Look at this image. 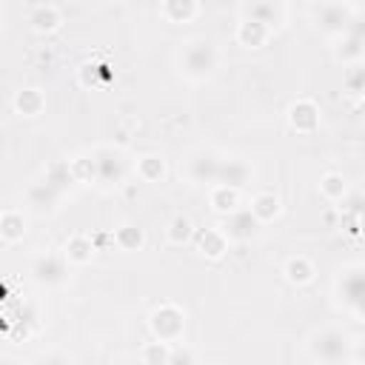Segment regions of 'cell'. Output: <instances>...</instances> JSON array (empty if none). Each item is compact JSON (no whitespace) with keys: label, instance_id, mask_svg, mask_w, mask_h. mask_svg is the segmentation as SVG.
Instances as JSON below:
<instances>
[{"label":"cell","instance_id":"6da1fadb","mask_svg":"<svg viewBox=\"0 0 365 365\" xmlns=\"http://www.w3.org/2000/svg\"><path fill=\"white\" fill-rule=\"evenodd\" d=\"M217 63V54H214V46L208 40H191L185 48H182V68L188 77H208L211 68Z\"/></svg>","mask_w":365,"mask_h":365},{"label":"cell","instance_id":"7a4b0ae2","mask_svg":"<svg viewBox=\"0 0 365 365\" xmlns=\"http://www.w3.org/2000/svg\"><path fill=\"white\" fill-rule=\"evenodd\" d=\"M339 299L365 319V268H351L339 279Z\"/></svg>","mask_w":365,"mask_h":365},{"label":"cell","instance_id":"3957f363","mask_svg":"<svg viewBox=\"0 0 365 365\" xmlns=\"http://www.w3.org/2000/svg\"><path fill=\"white\" fill-rule=\"evenodd\" d=\"M345 351H348V336L336 328H328V331L317 334L314 342H311V354L322 362H336V359L345 356Z\"/></svg>","mask_w":365,"mask_h":365},{"label":"cell","instance_id":"277c9868","mask_svg":"<svg viewBox=\"0 0 365 365\" xmlns=\"http://www.w3.org/2000/svg\"><path fill=\"white\" fill-rule=\"evenodd\" d=\"M351 17H354V11L348 6H342V3H328V6H322L317 11V20H319V26L325 31H345Z\"/></svg>","mask_w":365,"mask_h":365},{"label":"cell","instance_id":"5b68a950","mask_svg":"<svg viewBox=\"0 0 365 365\" xmlns=\"http://www.w3.org/2000/svg\"><path fill=\"white\" fill-rule=\"evenodd\" d=\"M151 325L160 339H177V334L182 331V314L177 308H160L151 317Z\"/></svg>","mask_w":365,"mask_h":365},{"label":"cell","instance_id":"8992f818","mask_svg":"<svg viewBox=\"0 0 365 365\" xmlns=\"http://www.w3.org/2000/svg\"><path fill=\"white\" fill-rule=\"evenodd\" d=\"M225 234L231 240H248L254 231H257V214L254 211H234L228 220H225Z\"/></svg>","mask_w":365,"mask_h":365},{"label":"cell","instance_id":"52a82bcc","mask_svg":"<svg viewBox=\"0 0 365 365\" xmlns=\"http://www.w3.org/2000/svg\"><path fill=\"white\" fill-rule=\"evenodd\" d=\"M220 163H222V160H217L214 154H197V157L191 160V165H188L191 180H194V182H217V177H220Z\"/></svg>","mask_w":365,"mask_h":365},{"label":"cell","instance_id":"ba28073f","mask_svg":"<svg viewBox=\"0 0 365 365\" xmlns=\"http://www.w3.org/2000/svg\"><path fill=\"white\" fill-rule=\"evenodd\" d=\"M91 168L97 171L100 180H120V174H123V160H120L117 151H100V154L94 157Z\"/></svg>","mask_w":365,"mask_h":365},{"label":"cell","instance_id":"9c48e42d","mask_svg":"<svg viewBox=\"0 0 365 365\" xmlns=\"http://www.w3.org/2000/svg\"><path fill=\"white\" fill-rule=\"evenodd\" d=\"M245 17H248V20H257V23H262V26L271 29V26L279 23V9H277L274 0H251L248 9H245Z\"/></svg>","mask_w":365,"mask_h":365},{"label":"cell","instance_id":"30bf717a","mask_svg":"<svg viewBox=\"0 0 365 365\" xmlns=\"http://www.w3.org/2000/svg\"><path fill=\"white\" fill-rule=\"evenodd\" d=\"M248 180V165L245 163H240V160H222L220 163V177H217V182H222L225 188L228 185H242Z\"/></svg>","mask_w":365,"mask_h":365},{"label":"cell","instance_id":"8fae6325","mask_svg":"<svg viewBox=\"0 0 365 365\" xmlns=\"http://www.w3.org/2000/svg\"><path fill=\"white\" fill-rule=\"evenodd\" d=\"M34 277L40 282H60L66 277V265L57 257H40L37 265H34Z\"/></svg>","mask_w":365,"mask_h":365},{"label":"cell","instance_id":"7c38bea8","mask_svg":"<svg viewBox=\"0 0 365 365\" xmlns=\"http://www.w3.org/2000/svg\"><path fill=\"white\" fill-rule=\"evenodd\" d=\"M265 31H268V26H262V23H257V20H245L242 23V29H240V40L245 43V46H259L262 40H265Z\"/></svg>","mask_w":365,"mask_h":365},{"label":"cell","instance_id":"4fadbf2b","mask_svg":"<svg viewBox=\"0 0 365 365\" xmlns=\"http://www.w3.org/2000/svg\"><path fill=\"white\" fill-rule=\"evenodd\" d=\"M345 37H351V40H356V43L365 46V14H354L351 17V23L345 29Z\"/></svg>","mask_w":365,"mask_h":365},{"label":"cell","instance_id":"5bb4252c","mask_svg":"<svg viewBox=\"0 0 365 365\" xmlns=\"http://www.w3.org/2000/svg\"><path fill=\"white\" fill-rule=\"evenodd\" d=\"M257 217H271V214H277V200L271 197V194H262V197H257V202H254V208H251Z\"/></svg>","mask_w":365,"mask_h":365},{"label":"cell","instance_id":"9a60e30c","mask_svg":"<svg viewBox=\"0 0 365 365\" xmlns=\"http://www.w3.org/2000/svg\"><path fill=\"white\" fill-rule=\"evenodd\" d=\"M345 83H348V88L351 91H365V66H356V68H351L348 71V77H345Z\"/></svg>","mask_w":365,"mask_h":365},{"label":"cell","instance_id":"2e32d148","mask_svg":"<svg viewBox=\"0 0 365 365\" xmlns=\"http://www.w3.org/2000/svg\"><path fill=\"white\" fill-rule=\"evenodd\" d=\"M288 277H291V279H297V282H305V279L311 277L308 262H305V259H299V262H288Z\"/></svg>","mask_w":365,"mask_h":365},{"label":"cell","instance_id":"e0dca14e","mask_svg":"<svg viewBox=\"0 0 365 365\" xmlns=\"http://www.w3.org/2000/svg\"><path fill=\"white\" fill-rule=\"evenodd\" d=\"M17 106H20L26 114H34V111L40 108V97H37L34 91H23V94H20V100H17Z\"/></svg>","mask_w":365,"mask_h":365},{"label":"cell","instance_id":"ac0fdd59","mask_svg":"<svg viewBox=\"0 0 365 365\" xmlns=\"http://www.w3.org/2000/svg\"><path fill=\"white\" fill-rule=\"evenodd\" d=\"M305 117H308V125L314 128V125H317V123H311V120H317V117H314V108H311L308 103H302V106H294V111H291V120H294V125H297L299 120H305Z\"/></svg>","mask_w":365,"mask_h":365},{"label":"cell","instance_id":"d6986e66","mask_svg":"<svg viewBox=\"0 0 365 365\" xmlns=\"http://www.w3.org/2000/svg\"><path fill=\"white\" fill-rule=\"evenodd\" d=\"M188 234H191V222H188L185 217H177V220L171 222V240H177V242H180V237L185 240Z\"/></svg>","mask_w":365,"mask_h":365},{"label":"cell","instance_id":"ffe728a7","mask_svg":"<svg viewBox=\"0 0 365 365\" xmlns=\"http://www.w3.org/2000/svg\"><path fill=\"white\" fill-rule=\"evenodd\" d=\"M54 20H57V14H54V9H43V11H37L34 14V23H37V29H51L54 26Z\"/></svg>","mask_w":365,"mask_h":365},{"label":"cell","instance_id":"44dd1931","mask_svg":"<svg viewBox=\"0 0 365 365\" xmlns=\"http://www.w3.org/2000/svg\"><path fill=\"white\" fill-rule=\"evenodd\" d=\"M145 168H148V180L151 177H157V174H163V163L157 160V157H145V163H143Z\"/></svg>","mask_w":365,"mask_h":365},{"label":"cell","instance_id":"7402d4cb","mask_svg":"<svg viewBox=\"0 0 365 365\" xmlns=\"http://www.w3.org/2000/svg\"><path fill=\"white\" fill-rule=\"evenodd\" d=\"M362 356H365V354H362Z\"/></svg>","mask_w":365,"mask_h":365}]
</instances>
